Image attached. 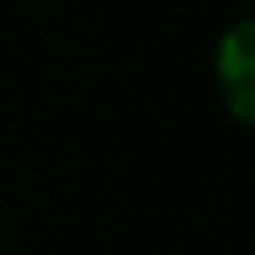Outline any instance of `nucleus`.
Masks as SVG:
<instances>
[{
	"instance_id": "1",
	"label": "nucleus",
	"mask_w": 255,
	"mask_h": 255,
	"mask_svg": "<svg viewBox=\"0 0 255 255\" xmlns=\"http://www.w3.org/2000/svg\"><path fill=\"white\" fill-rule=\"evenodd\" d=\"M217 81L230 111L243 124H255V17L226 30L217 47Z\"/></svg>"
}]
</instances>
